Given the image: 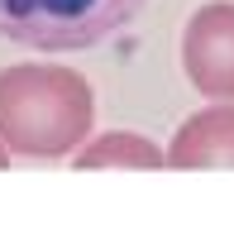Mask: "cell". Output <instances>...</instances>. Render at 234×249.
Instances as JSON below:
<instances>
[{"label": "cell", "mask_w": 234, "mask_h": 249, "mask_svg": "<svg viewBox=\"0 0 234 249\" xmlns=\"http://www.w3.org/2000/svg\"><path fill=\"white\" fill-rule=\"evenodd\" d=\"M96 91L58 62H15L0 72V144L19 158H67L91 139Z\"/></svg>", "instance_id": "6da1fadb"}, {"label": "cell", "mask_w": 234, "mask_h": 249, "mask_svg": "<svg viewBox=\"0 0 234 249\" xmlns=\"http://www.w3.org/2000/svg\"><path fill=\"white\" fill-rule=\"evenodd\" d=\"M148 0H0V38L38 53H82L129 29Z\"/></svg>", "instance_id": "7a4b0ae2"}, {"label": "cell", "mask_w": 234, "mask_h": 249, "mask_svg": "<svg viewBox=\"0 0 234 249\" xmlns=\"http://www.w3.org/2000/svg\"><path fill=\"white\" fill-rule=\"evenodd\" d=\"M182 72L201 96L234 101V0H210L186 19Z\"/></svg>", "instance_id": "3957f363"}, {"label": "cell", "mask_w": 234, "mask_h": 249, "mask_svg": "<svg viewBox=\"0 0 234 249\" xmlns=\"http://www.w3.org/2000/svg\"><path fill=\"white\" fill-rule=\"evenodd\" d=\"M167 168L205 173V168H234V101H215L177 124L172 144L163 149Z\"/></svg>", "instance_id": "277c9868"}, {"label": "cell", "mask_w": 234, "mask_h": 249, "mask_svg": "<svg viewBox=\"0 0 234 249\" xmlns=\"http://www.w3.org/2000/svg\"><path fill=\"white\" fill-rule=\"evenodd\" d=\"M77 168L82 173H100V168H167V158L163 149L148 139V134H134V129H110V134H96L82 144V154H77Z\"/></svg>", "instance_id": "5b68a950"}, {"label": "cell", "mask_w": 234, "mask_h": 249, "mask_svg": "<svg viewBox=\"0 0 234 249\" xmlns=\"http://www.w3.org/2000/svg\"><path fill=\"white\" fill-rule=\"evenodd\" d=\"M10 158H15V154H10V149H5V144H0V173H5V168H10Z\"/></svg>", "instance_id": "8992f818"}]
</instances>
